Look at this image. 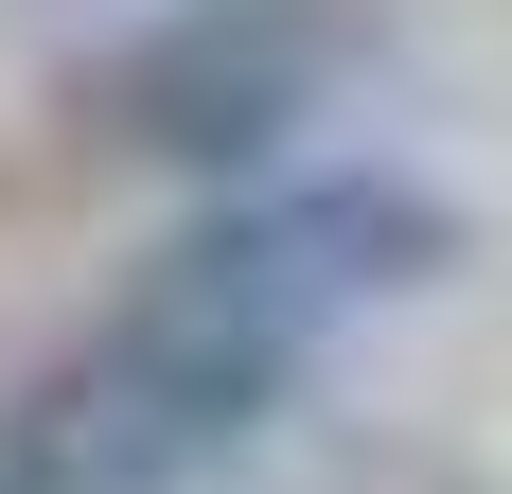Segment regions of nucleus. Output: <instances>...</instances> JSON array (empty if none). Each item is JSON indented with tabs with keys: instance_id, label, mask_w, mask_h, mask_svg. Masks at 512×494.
<instances>
[{
	"instance_id": "nucleus-1",
	"label": "nucleus",
	"mask_w": 512,
	"mask_h": 494,
	"mask_svg": "<svg viewBox=\"0 0 512 494\" xmlns=\"http://www.w3.org/2000/svg\"><path fill=\"white\" fill-rule=\"evenodd\" d=\"M442 265H460V212L389 159H318V177L177 212L106 283V318H71L0 389V494H195L301 406V371L371 300L442 283Z\"/></svg>"
},
{
	"instance_id": "nucleus-2",
	"label": "nucleus",
	"mask_w": 512,
	"mask_h": 494,
	"mask_svg": "<svg viewBox=\"0 0 512 494\" xmlns=\"http://www.w3.org/2000/svg\"><path fill=\"white\" fill-rule=\"evenodd\" d=\"M371 53L354 0H159L142 36L106 53L71 124L106 159H159V177H212V195H265V177H301V124L336 106V71Z\"/></svg>"
}]
</instances>
